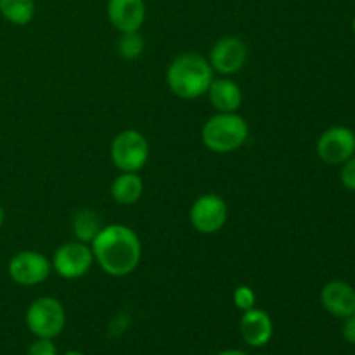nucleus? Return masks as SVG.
I'll return each mask as SVG.
<instances>
[{
	"label": "nucleus",
	"mask_w": 355,
	"mask_h": 355,
	"mask_svg": "<svg viewBox=\"0 0 355 355\" xmlns=\"http://www.w3.org/2000/svg\"><path fill=\"white\" fill-rule=\"evenodd\" d=\"M94 262L111 277H127L139 267L142 243L137 232L123 224L103 225L90 243Z\"/></svg>",
	"instance_id": "nucleus-1"
},
{
	"label": "nucleus",
	"mask_w": 355,
	"mask_h": 355,
	"mask_svg": "<svg viewBox=\"0 0 355 355\" xmlns=\"http://www.w3.org/2000/svg\"><path fill=\"white\" fill-rule=\"evenodd\" d=\"M215 73L205 55L196 52H184L177 55L166 69V83L173 96L193 101L205 96Z\"/></svg>",
	"instance_id": "nucleus-2"
},
{
	"label": "nucleus",
	"mask_w": 355,
	"mask_h": 355,
	"mask_svg": "<svg viewBox=\"0 0 355 355\" xmlns=\"http://www.w3.org/2000/svg\"><path fill=\"white\" fill-rule=\"evenodd\" d=\"M250 127L239 113H215L201 128L205 148L217 155H229L246 144Z\"/></svg>",
	"instance_id": "nucleus-3"
},
{
	"label": "nucleus",
	"mask_w": 355,
	"mask_h": 355,
	"mask_svg": "<svg viewBox=\"0 0 355 355\" xmlns=\"http://www.w3.org/2000/svg\"><path fill=\"white\" fill-rule=\"evenodd\" d=\"M24 321L37 338L54 340L66 326V309L58 298L40 297L30 304Z\"/></svg>",
	"instance_id": "nucleus-4"
},
{
	"label": "nucleus",
	"mask_w": 355,
	"mask_h": 355,
	"mask_svg": "<svg viewBox=\"0 0 355 355\" xmlns=\"http://www.w3.org/2000/svg\"><path fill=\"white\" fill-rule=\"evenodd\" d=\"M149 141L142 132L127 128L114 135L111 142V159L120 172L139 173L149 159Z\"/></svg>",
	"instance_id": "nucleus-5"
},
{
	"label": "nucleus",
	"mask_w": 355,
	"mask_h": 355,
	"mask_svg": "<svg viewBox=\"0 0 355 355\" xmlns=\"http://www.w3.org/2000/svg\"><path fill=\"white\" fill-rule=\"evenodd\" d=\"M52 270L68 281L80 279L94 266V253L90 245L82 241H69L58 246L52 255Z\"/></svg>",
	"instance_id": "nucleus-6"
},
{
	"label": "nucleus",
	"mask_w": 355,
	"mask_h": 355,
	"mask_svg": "<svg viewBox=\"0 0 355 355\" xmlns=\"http://www.w3.org/2000/svg\"><path fill=\"white\" fill-rule=\"evenodd\" d=\"M229 218V207L218 194L207 193L198 198L189 210V220L200 234H217L224 229Z\"/></svg>",
	"instance_id": "nucleus-7"
},
{
	"label": "nucleus",
	"mask_w": 355,
	"mask_h": 355,
	"mask_svg": "<svg viewBox=\"0 0 355 355\" xmlns=\"http://www.w3.org/2000/svg\"><path fill=\"white\" fill-rule=\"evenodd\" d=\"M52 262L40 252L24 250L16 253L9 262V276L19 286H38L49 279Z\"/></svg>",
	"instance_id": "nucleus-8"
},
{
	"label": "nucleus",
	"mask_w": 355,
	"mask_h": 355,
	"mask_svg": "<svg viewBox=\"0 0 355 355\" xmlns=\"http://www.w3.org/2000/svg\"><path fill=\"white\" fill-rule=\"evenodd\" d=\"M207 59L214 73H218L220 76H231L245 68L248 61V47L239 37L227 35L215 42Z\"/></svg>",
	"instance_id": "nucleus-9"
},
{
	"label": "nucleus",
	"mask_w": 355,
	"mask_h": 355,
	"mask_svg": "<svg viewBox=\"0 0 355 355\" xmlns=\"http://www.w3.org/2000/svg\"><path fill=\"white\" fill-rule=\"evenodd\" d=\"M318 156L328 165H343L355 155V134L349 127H331L324 130L315 146Z\"/></svg>",
	"instance_id": "nucleus-10"
},
{
	"label": "nucleus",
	"mask_w": 355,
	"mask_h": 355,
	"mask_svg": "<svg viewBox=\"0 0 355 355\" xmlns=\"http://www.w3.org/2000/svg\"><path fill=\"white\" fill-rule=\"evenodd\" d=\"M239 333L243 342L252 349H262L269 345L274 336V321L263 309H250L243 312L239 321Z\"/></svg>",
	"instance_id": "nucleus-11"
},
{
	"label": "nucleus",
	"mask_w": 355,
	"mask_h": 355,
	"mask_svg": "<svg viewBox=\"0 0 355 355\" xmlns=\"http://www.w3.org/2000/svg\"><path fill=\"white\" fill-rule=\"evenodd\" d=\"M107 19L120 33L139 31L146 21L144 0H107Z\"/></svg>",
	"instance_id": "nucleus-12"
},
{
	"label": "nucleus",
	"mask_w": 355,
	"mask_h": 355,
	"mask_svg": "<svg viewBox=\"0 0 355 355\" xmlns=\"http://www.w3.org/2000/svg\"><path fill=\"white\" fill-rule=\"evenodd\" d=\"M321 304L328 314L349 318L355 314V288L345 281H329L321 290Z\"/></svg>",
	"instance_id": "nucleus-13"
},
{
	"label": "nucleus",
	"mask_w": 355,
	"mask_h": 355,
	"mask_svg": "<svg viewBox=\"0 0 355 355\" xmlns=\"http://www.w3.org/2000/svg\"><path fill=\"white\" fill-rule=\"evenodd\" d=\"M207 96L217 113H238L243 104L241 87L229 76L211 80Z\"/></svg>",
	"instance_id": "nucleus-14"
},
{
	"label": "nucleus",
	"mask_w": 355,
	"mask_h": 355,
	"mask_svg": "<svg viewBox=\"0 0 355 355\" xmlns=\"http://www.w3.org/2000/svg\"><path fill=\"white\" fill-rule=\"evenodd\" d=\"M144 193V182L134 172H120L111 184V198L118 205H135Z\"/></svg>",
	"instance_id": "nucleus-15"
},
{
	"label": "nucleus",
	"mask_w": 355,
	"mask_h": 355,
	"mask_svg": "<svg viewBox=\"0 0 355 355\" xmlns=\"http://www.w3.org/2000/svg\"><path fill=\"white\" fill-rule=\"evenodd\" d=\"M37 12L35 0H0V14L6 21L16 26L31 23Z\"/></svg>",
	"instance_id": "nucleus-16"
},
{
	"label": "nucleus",
	"mask_w": 355,
	"mask_h": 355,
	"mask_svg": "<svg viewBox=\"0 0 355 355\" xmlns=\"http://www.w3.org/2000/svg\"><path fill=\"white\" fill-rule=\"evenodd\" d=\"M101 229H103V224H101L97 211L90 210V208L76 211L75 218H73V234H75L76 241L90 245Z\"/></svg>",
	"instance_id": "nucleus-17"
},
{
	"label": "nucleus",
	"mask_w": 355,
	"mask_h": 355,
	"mask_svg": "<svg viewBox=\"0 0 355 355\" xmlns=\"http://www.w3.org/2000/svg\"><path fill=\"white\" fill-rule=\"evenodd\" d=\"M146 42L139 31H132V33H121L120 40H118V52L121 58L125 59H137L139 55L144 52Z\"/></svg>",
	"instance_id": "nucleus-18"
},
{
	"label": "nucleus",
	"mask_w": 355,
	"mask_h": 355,
	"mask_svg": "<svg viewBox=\"0 0 355 355\" xmlns=\"http://www.w3.org/2000/svg\"><path fill=\"white\" fill-rule=\"evenodd\" d=\"M232 302H234L236 309H239L241 312H246L255 307L257 293L253 291L252 286L241 284V286H238L232 291Z\"/></svg>",
	"instance_id": "nucleus-19"
},
{
	"label": "nucleus",
	"mask_w": 355,
	"mask_h": 355,
	"mask_svg": "<svg viewBox=\"0 0 355 355\" xmlns=\"http://www.w3.org/2000/svg\"><path fill=\"white\" fill-rule=\"evenodd\" d=\"M26 355H58V347H55L54 340L37 338L30 345Z\"/></svg>",
	"instance_id": "nucleus-20"
},
{
	"label": "nucleus",
	"mask_w": 355,
	"mask_h": 355,
	"mask_svg": "<svg viewBox=\"0 0 355 355\" xmlns=\"http://www.w3.org/2000/svg\"><path fill=\"white\" fill-rule=\"evenodd\" d=\"M340 179H342V184L347 189L355 191V155L343 163L342 172H340Z\"/></svg>",
	"instance_id": "nucleus-21"
},
{
	"label": "nucleus",
	"mask_w": 355,
	"mask_h": 355,
	"mask_svg": "<svg viewBox=\"0 0 355 355\" xmlns=\"http://www.w3.org/2000/svg\"><path fill=\"white\" fill-rule=\"evenodd\" d=\"M342 335L347 343H352V345H355V314L345 318V322H343V328H342Z\"/></svg>",
	"instance_id": "nucleus-22"
},
{
	"label": "nucleus",
	"mask_w": 355,
	"mask_h": 355,
	"mask_svg": "<svg viewBox=\"0 0 355 355\" xmlns=\"http://www.w3.org/2000/svg\"><path fill=\"white\" fill-rule=\"evenodd\" d=\"M217 355H250V354H246L245 350H239V349H225L222 350V352H218Z\"/></svg>",
	"instance_id": "nucleus-23"
},
{
	"label": "nucleus",
	"mask_w": 355,
	"mask_h": 355,
	"mask_svg": "<svg viewBox=\"0 0 355 355\" xmlns=\"http://www.w3.org/2000/svg\"><path fill=\"white\" fill-rule=\"evenodd\" d=\"M3 222H6V211H3L2 205H0V229H2Z\"/></svg>",
	"instance_id": "nucleus-24"
},
{
	"label": "nucleus",
	"mask_w": 355,
	"mask_h": 355,
	"mask_svg": "<svg viewBox=\"0 0 355 355\" xmlns=\"http://www.w3.org/2000/svg\"><path fill=\"white\" fill-rule=\"evenodd\" d=\"M62 355H85V354L80 352V350H68V352L62 354Z\"/></svg>",
	"instance_id": "nucleus-25"
},
{
	"label": "nucleus",
	"mask_w": 355,
	"mask_h": 355,
	"mask_svg": "<svg viewBox=\"0 0 355 355\" xmlns=\"http://www.w3.org/2000/svg\"><path fill=\"white\" fill-rule=\"evenodd\" d=\"M352 28H354V33H355V17H354V21H352Z\"/></svg>",
	"instance_id": "nucleus-26"
}]
</instances>
